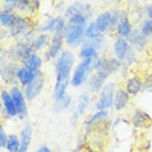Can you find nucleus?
<instances>
[{
	"label": "nucleus",
	"mask_w": 152,
	"mask_h": 152,
	"mask_svg": "<svg viewBox=\"0 0 152 152\" xmlns=\"http://www.w3.org/2000/svg\"><path fill=\"white\" fill-rule=\"evenodd\" d=\"M75 63L74 53L66 50L63 51L55 61V72H56V83L54 86L53 97L57 102L66 95V89L71 83V71Z\"/></svg>",
	"instance_id": "nucleus-1"
},
{
	"label": "nucleus",
	"mask_w": 152,
	"mask_h": 152,
	"mask_svg": "<svg viewBox=\"0 0 152 152\" xmlns=\"http://www.w3.org/2000/svg\"><path fill=\"white\" fill-rule=\"evenodd\" d=\"M87 20L84 15H73L67 19L64 32V41L69 48H77L84 43Z\"/></svg>",
	"instance_id": "nucleus-2"
},
{
	"label": "nucleus",
	"mask_w": 152,
	"mask_h": 152,
	"mask_svg": "<svg viewBox=\"0 0 152 152\" xmlns=\"http://www.w3.org/2000/svg\"><path fill=\"white\" fill-rule=\"evenodd\" d=\"M35 53L37 52L33 50V48L31 46L30 43H28V42H18L15 46H12L11 49L8 51L7 55H4V56L8 57L10 61L15 62V63L20 62L22 64L27 58H29L31 55H33Z\"/></svg>",
	"instance_id": "nucleus-3"
},
{
	"label": "nucleus",
	"mask_w": 152,
	"mask_h": 152,
	"mask_svg": "<svg viewBox=\"0 0 152 152\" xmlns=\"http://www.w3.org/2000/svg\"><path fill=\"white\" fill-rule=\"evenodd\" d=\"M116 85L113 82H109L104 85L103 89L100 91L98 100L96 103V109L98 111L107 110L114 106V96L116 93Z\"/></svg>",
	"instance_id": "nucleus-4"
},
{
	"label": "nucleus",
	"mask_w": 152,
	"mask_h": 152,
	"mask_svg": "<svg viewBox=\"0 0 152 152\" xmlns=\"http://www.w3.org/2000/svg\"><path fill=\"white\" fill-rule=\"evenodd\" d=\"M8 31H9L10 35L15 39H19L21 37L27 38L28 35L30 34L31 26L24 17L20 15H15L13 22L8 27Z\"/></svg>",
	"instance_id": "nucleus-5"
},
{
	"label": "nucleus",
	"mask_w": 152,
	"mask_h": 152,
	"mask_svg": "<svg viewBox=\"0 0 152 152\" xmlns=\"http://www.w3.org/2000/svg\"><path fill=\"white\" fill-rule=\"evenodd\" d=\"M93 62L94 60H83L82 62H80V64L76 66L71 78L72 86L80 87V85H83L85 80L87 78L88 73L93 71Z\"/></svg>",
	"instance_id": "nucleus-6"
},
{
	"label": "nucleus",
	"mask_w": 152,
	"mask_h": 152,
	"mask_svg": "<svg viewBox=\"0 0 152 152\" xmlns=\"http://www.w3.org/2000/svg\"><path fill=\"white\" fill-rule=\"evenodd\" d=\"M44 84H45V75L40 71L37 73L32 83H30L26 87H23V93H24L27 100H29V102L34 100L41 94L42 89L44 87Z\"/></svg>",
	"instance_id": "nucleus-7"
},
{
	"label": "nucleus",
	"mask_w": 152,
	"mask_h": 152,
	"mask_svg": "<svg viewBox=\"0 0 152 152\" xmlns=\"http://www.w3.org/2000/svg\"><path fill=\"white\" fill-rule=\"evenodd\" d=\"M9 91H10V95L15 102V107H17L18 116L20 117V119H23L27 116V103H26L27 98L24 96L23 89H21L18 85H15V86H12Z\"/></svg>",
	"instance_id": "nucleus-8"
},
{
	"label": "nucleus",
	"mask_w": 152,
	"mask_h": 152,
	"mask_svg": "<svg viewBox=\"0 0 152 152\" xmlns=\"http://www.w3.org/2000/svg\"><path fill=\"white\" fill-rule=\"evenodd\" d=\"M20 67L21 66L18 65V63H15V62L8 63V64L1 67V80H4V84L11 85V87L15 86V84L18 83L17 74H18V71H19Z\"/></svg>",
	"instance_id": "nucleus-9"
},
{
	"label": "nucleus",
	"mask_w": 152,
	"mask_h": 152,
	"mask_svg": "<svg viewBox=\"0 0 152 152\" xmlns=\"http://www.w3.org/2000/svg\"><path fill=\"white\" fill-rule=\"evenodd\" d=\"M63 43H64V38H58V37H52L51 43H50L49 48L46 49L44 56H45V61H52V60H56L58 55L63 52L62 48H63Z\"/></svg>",
	"instance_id": "nucleus-10"
},
{
	"label": "nucleus",
	"mask_w": 152,
	"mask_h": 152,
	"mask_svg": "<svg viewBox=\"0 0 152 152\" xmlns=\"http://www.w3.org/2000/svg\"><path fill=\"white\" fill-rule=\"evenodd\" d=\"M1 102H2V113L4 111V115L8 118H12L18 116V110H17V107L15 105V102L12 99L11 95H10V91L2 89L1 91Z\"/></svg>",
	"instance_id": "nucleus-11"
},
{
	"label": "nucleus",
	"mask_w": 152,
	"mask_h": 152,
	"mask_svg": "<svg viewBox=\"0 0 152 152\" xmlns=\"http://www.w3.org/2000/svg\"><path fill=\"white\" fill-rule=\"evenodd\" d=\"M66 17L71 18L73 15H84L87 19H89L91 17V6L87 4H82V2H75L72 4L71 7L67 8L66 10Z\"/></svg>",
	"instance_id": "nucleus-12"
},
{
	"label": "nucleus",
	"mask_w": 152,
	"mask_h": 152,
	"mask_svg": "<svg viewBox=\"0 0 152 152\" xmlns=\"http://www.w3.org/2000/svg\"><path fill=\"white\" fill-rule=\"evenodd\" d=\"M125 89L130 96H136L143 89V80L140 76L133 75L126 80Z\"/></svg>",
	"instance_id": "nucleus-13"
},
{
	"label": "nucleus",
	"mask_w": 152,
	"mask_h": 152,
	"mask_svg": "<svg viewBox=\"0 0 152 152\" xmlns=\"http://www.w3.org/2000/svg\"><path fill=\"white\" fill-rule=\"evenodd\" d=\"M127 40L129 42L130 46L136 51H142L147 45V38L142 34L140 29H134Z\"/></svg>",
	"instance_id": "nucleus-14"
},
{
	"label": "nucleus",
	"mask_w": 152,
	"mask_h": 152,
	"mask_svg": "<svg viewBox=\"0 0 152 152\" xmlns=\"http://www.w3.org/2000/svg\"><path fill=\"white\" fill-rule=\"evenodd\" d=\"M130 95L124 88H118L114 96V107L118 111L124 110L126 107L129 105Z\"/></svg>",
	"instance_id": "nucleus-15"
},
{
	"label": "nucleus",
	"mask_w": 152,
	"mask_h": 152,
	"mask_svg": "<svg viewBox=\"0 0 152 152\" xmlns=\"http://www.w3.org/2000/svg\"><path fill=\"white\" fill-rule=\"evenodd\" d=\"M129 42L128 40L125 38H121V37H117L116 40L114 42V52H115V56L117 57L119 61H124L126 54L129 50Z\"/></svg>",
	"instance_id": "nucleus-16"
},
{
	"label": "nucleus",
	"mask_w": 152,
	"mask_h": 152,
	"mask_svg": "<svg viewBox=\"0 0 152 152\" xmlns=\"http://www.w3.org/2000/svg\"><path fill=\"white\" fill-rule=\"evenodd\" d=\"M95 23L102 33L107 32L110 28H113V13H111V11H105L97 15V18L95 19Z\"/></svg>",
	"instance_id": "nucleus-17"
},
{
	"label": "nucleus",
	"mask_w": 152,
	"mask_h": 152,
	"mask_svg": "<svg viewBox=\"0 0 152 152\" xmlns=\"http://www.w3.org/2000/svg\"><path fill=\"white\" fill-rule=\"evenodd\" d=\"M116 32H117L118 37H121V38L128 39L132 32V27H131V23L129 22V19H128V13L127 12H124V15H122L120 22L118 23V26L116 27Z\"/></svg>",
	"instance_id": "nucleus-18"
},
{
	"label": "nucleus",
	"mask_w": 152,
	"mask_h": 152,
	"mask_svg": "<svg viewBox=\"0 0 152 152\" xmlns=\"http://www.w3.org/2000/svg\"><path fill=\"white\" fill-rule=\"evenodd\" d=\"M131 121H132V125L136 128H142V127H147L151 124L152 118L145 111L141 110V109H137L131 117Z\"/></svg>",
	"instance_id": "nucleus-19"
},
{
	"label": "nucleus",
	"mask_w": 152,
	"mask_h": 152,
	"mask_svg": "<svg viewBox=\"0 0 152 152\" xmlns=\"http://www.w3.org/2000/svg\"><path fill=\"white\" fill-rule=\"evenodd\" d=\"M32 140V127L27 125L23 127L20 133V150L19 152H28Z\"/></svg>",
	"instance_id": "nucleus-20"
},
{
	"label": "nucleus",
	"mask_w": 152,
	"mask_h": 152,
	"mask_svg": "<svg viewBox=\"0 0 152 152\" xmlns=\"http://www.w3.org/2000/svg\"><path fill=\"white\" fill-rule=\"evenodd\" d=\"M42 64H43V60H42V57L39 55V54H33V55H31L29 58H27L26 61L22 63V67L24 69H27L28 71H30L32 73H37L40 72V69H41Z\"/></svg>",
	"instance_id": "nucleus-21"
},
{
	"label": "nucleus",
	"mask_w": 152,
	"mask_h": 152,
	"mask_svg": "<svg viewBox=\"0 0 152 152\" xmlns=\"http://www.w3.org/2000/svg\"><path fill=\"white\" fill-rule=\"evenodd\" d=\"M51 40L52 39H51L49 33H40L39 35H35L34 38L31 40L30 44L33 48V50L37 52V51L43 50L45 48H49Z\"/></svg>",
	"instance_id": "nucleus-22"
},
{
	"label": "nucleus",
	"mask_w": 152,
	"mask_h": 152,
	"mask_svg": "<svg viewBox=\"0 0 152 152\" xmlns=\"http://www.w3.org/2000/svg\"><path fill=\"white\" fill-rule=\"evenodd\" d=\"M80 57L82 60H95L98 57V51L85 40L80 50Z\"/></svg>",
	"instance_id": "nucleus-23"
},
{
	"label": "nucleus",
	"mask_w": 152,
	"mask_h": 152,
	"mask_svg": "<svg viewBox=\"0 0 152 152\" xmlns=\"http://www.w3.org/2000/svg\"><path fill=\"white\" fill-rule=\"evenodd\" d=\"M35 73H32L30 71H28L27 69L24 67H20L19 71H18V74H17V77H18V83L21 84V86L26 87L28 86L30 83H32V80H34L35 77Z\"/></svg>",
	"instance_id": "nucleus-24"
},
{
	"label": "nucleus",
	"mask_w": 152,
	"mask_h": 152,
	"mask_svg": "<svg viewBox=\"0 0 152 152\" xmlns=\"http://www.w3.org/2000/svg\"><path fill=\"white\" fill-rule=\"evenodd\" d=\"M104 87V80H102L96 73H93L89 76L88 80V88L89 91L93 94H97L98 91H100Z\"/></svg>",
	"instance_id": "nucleus-25"
},
{
	"label": "nucleus",
	"mask_w": 152,
	"mask_h": 152,
	"mask_svg": "<svg viewBox=\"0 0 152 152\" xmlns=\"http://www.w3.org/2000/svg\"><path fill=\"white\" fill-rule=\"evenodd\" d=\"M100 37H103V33L97 28L95 21L88 23L87 27H86V30H85V38H86V40H94V39L100 38Z\"/></svg>",
	"instance_id": "nucleus-26"
},
{
	"label": "nucleus",
	"mask_w": 152,
	"mask_h": 152,
	"mask_svg": "<svg viewBox=\"0 0 152 152\" xmlns=\"http://www.w3.org/2000/svg\"><path fill=\"white\" fill-rule=\"evenodd\" d=\"M88 104H89V95L86 91L82 93L77 102V106H76V115L77 116H82L85 113L86 108H87Z\"/></svg>",
	"instance_id": "nucleus-27"
},
{
	"label": "nucleus",
	"mask_w": 152,
	"mask_h": 152,
	"mask_svg": "<svg viewBox=\"0 0 152 152\" xmlns=\"http://www.w3.org/2000/svg\"><path fill=\"white\" fill-rule=\"evenodd\" d=\"M8 152H19L20 150V139L15 133H11L8 136L7 145H6Z\"/></svg>",
	"instance_id": "nucleus-28"
},
{
	"label": "nucleus",
	"mask_w": 152,
	"mask_h": 152,
	"mask_svg": "<svg viewBox=\"0 0 152 152\" xmlns=\"http://www.w3.org/2000/svg\"><path fill=\"white\" fill-rule=\"evenodd\" d=\"M107 116H108V113H107V110H102V111H97L96 114H94L93 116H91L89 119H88L87 121L85 122V126H86V129H91L93 126L95 125V124H97V122H100L103 121L105 118H107Z\"/></svg>",
	"instance_id": "nucleus-29"
},
{
	"label": "nucleus",
	"mask_w": 152,
	"mask_h": 152,
	"mask_svg": "<svg viewBox=\"0 0 152 152\" xmlns=\"http://www.w3.org/2000/svg\"><path fill=\"white\" fill-rule=\"evenodd\" d=\"M66 23L67 21H65L63 17H57L56 24L54 28L53 31V37H58V38H64V32L66 29Z\"/></svg>",
	"instance_id": "nucleus-30"
},
{
	"label": "nucleus",
	"mask_w": 152,
	"mask_h": 152,
	"mask_svg": "<svg viewBox=\"0 0 152 152\" xmlns=\"http://www.w3.org/2000/svg\"><path fill=\"white\" fill-rule=\"evenodd\" d=\"M71 102H72L71 96L66 94L62 99H60V100H57V102L54 103V111L55 113H61V111H63L71 105Z\"/></svg>",
	"instance_id": "nucleus-31"
},
{
	"label": "nucleus",
	"mask_w": 152,
	"mask_h": 152,
	"mask_svg": "<svg viewBox=\"0 0 152 152\" xmlns=\"http://www.w3.org/2000/svg\"><path fill=\"white\" fill-rule=\"evenodd\" d=\"M15 15V13H13V12L1 11V13H0V22H1V26L6 28L9 27V26L13 22Z\"/></svg>",
	"instance_id": "nucleus-32"
},
{
	"label": "nucleus",
	"mask_w": 152,
	"mask_h": 152,
	"mask_svg": "<svg viewBox=\"0 0 152 152\" xmlns=\"http://www.w3.org/2000/svg\"><path fill=\"white\" fill-rule=\"evenodd\" d=\"M140 31L142 34L145 35L147 39L152 38V20L151 19H145L142 21L140 27Z\"/></svg>",
	"instance_id": "nucleus-33"
},
{
	"label": "nucleus",
	"mask_w": 152,
	"mask_h": 152,
	"mask_svg": "<svg viewBox=\"0 0 152 152\" xmlns=\"http://www.w3.org/2000/svg\"><path fill=\"white\" fill-rule=\"evenodd\" d=\"M56 20L57 18H51V19L44 21L43 24L39 27V31H41L42 33H48L50 31H54V28H55V24H56Z\"/></svg>",
	"instance_id": "nucleus-34"
},
{
	"label": "nucleus",
	"mask_w": 152,
	"mask_h": 152,
	"mask_svg": "<svg viewBox=\"0 0 152 152\" xmlns=\"http://www.w3.org/2000/svg\"><path fill=\"white\" fill-rule=\"evenodd\" d=\"M136 50L133 49V48H131V46H129V50H128V52H127V54H126L125 58H124V63H125V65H130L132 64L133 62L136 61ZM121 62V63H122Z\"/></svg>",
	"instance_id": "nucleus-35"
},
{
	"label": "nucleus",
	"mask_w": 152,
	"mask_h": 152,
	"mask_svg": "<svg viewBox=\"0 0 152 152\" xmlns=\"http://www.w3.org/2000/svg\"><path fill=\"white\" fill-rule=\"evenodd\" d=\"M7 140H8V136L6 131H4V127L1 126L0 127V147L1 148H6L7 145Z\"/></svg>",
	"instance_id": "nucleus-36"
},
{
	"label": "nucleus",
	"mask_w": 152,
	"mask_h": 152,
	"mask_svg": "<svg viewBox=\"0 0 152 152\" xmlns=\"http://www.w3.org/2000/svg\"><path fill=\"white\" fill-rule=\"evenodd\" d=\"M143 89L145 91H152V73L148 74L143 80Z\"/></svg>",
	"instance_id": "nucleus-37"
},
{
	"label": "nucleus",
	"mask_w": 152,
	"mask_h": 152,
	"mask_svg": "<svg viewBox=\"0 0 152 152\" xmlns=\"http://www.w3.org/2000/svg\"><path fill=\"white\" fill-rule=\"evenodd\" d=\"M35 152H52V150H51L49 147H46V145H41V147H39V148L37 149Z\"/></svg>",
	"instance_id": "nucleus-38"
}]
</instances>
